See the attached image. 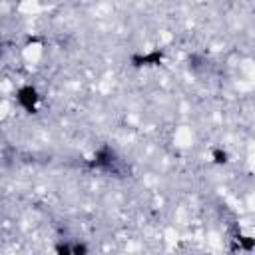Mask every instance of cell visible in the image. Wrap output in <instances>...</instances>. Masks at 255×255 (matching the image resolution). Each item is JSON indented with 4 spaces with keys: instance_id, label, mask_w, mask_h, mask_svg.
<instances>
[{
    "instance_id": "obj_1",
    "label": "cell",
    "mask_w": 255,
    "mask_h": 255,
    "mask_svg": "<svg viewBox=\"0 0 255 255\" xmlns=\"http://www.w3.org/2000/svg\"><path fill=\"white\" fill-rule=\"evenodd\" d=\"M14 100L18 104V108L30 116L38 114L40 104H42V92L38 90V86L34 84H22L16 88L14 92Z\"/></svg>"
},
{
    "instance_id": "obj_2",
    "label": "cell",
    "mask_w": 255,
    "mask_h": 255,
    "mask_svg": "<svg viewBox=\"0 0 255 255\" xmlns=\"http://www.w3.org/2000/svg\"><path fill=\"white\" fill-rule=\"evenodd\" d=\"M72 249H74V243H58L54 247V251L60 255H72Z\"/></svg>"
}]
</instances>
